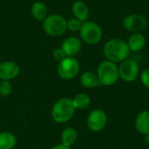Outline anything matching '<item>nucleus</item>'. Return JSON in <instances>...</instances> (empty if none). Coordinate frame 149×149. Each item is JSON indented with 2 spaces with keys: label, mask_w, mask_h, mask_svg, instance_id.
I'll return each instance as SVG.
<instances>
[{
  "label": "nucleus",
  "mask_w": 149,
  "mask_h": 149,
  "mask_svg": "<svg viewBox=\"0 0 149 149\" xmlns=\"http://www.w3.org/2000/svg\"><path fill=\"white\" fill-rule=\"evenodd\" d=\"M141 80L143 86L149 89V69H145L141 73Z\"/></svg>",
  "instance_id": "obj_23"
},
{
  "label": "nucleus",
  "mask_w": 149,
  "mask_h": 149,
  "mask_svg": "<svg viewBox=\"0 0 149 149\" xmlns=\"http://www.w3.org/2000/svg\"><path fill=\"white\" fill-rule=\"evenodd\" d=\"M80 65L79 61L73 57H66L58 62L57 72L58 76L65 80L75 78L79 72Z\"/></svg>",
  "instance_id": "obj_6"
},
{
  "label": "nucleus",
  "mask_w": 149,
  "mask_h": 149,
  "mask_svg": "<svg viewBox=\"0 0 149 149\" xmlns=\"http://www.w3.org/2000/svg\"><path fill=\"white\" fill-rule=\"evenodd\" d=\"M31 13L33 18L38 21H44L48 16V8L43 2L37 1L32 3L31 8Z\"/></svg>",
  "instance_id": "obj_13"
},
{
  "label": "nucleus",
  "mask_w": 149,
  "mask_h": 149,
  "mask_svg": "<svg viewBox=\"0 0 149 149\" xmlns=\"http://www.w3.org/2000/svg\"><path fill=\"white\" fill-rule=\"evenodd\" d=\"M107 116L106 113L100 109L93 110L87 116L86 124L88 128L93 132H100L106 127Z\"/></svg>",
  "instance_id": "obj_8"
},
{
  "label": "nucleus",
  "mask_w": 149,
  "mask_h": 149,
  "mask_svg": "<svg viewBox=\"0 0 149 149\" xmlns=\"http://www.w3.org/2000/svg\"><path fill=\"white\" fill-rule=\"evenodd\" d=\"M127 45L130 51L139 52L144 48L146 45V38L143 36V34L140 32H135L129 37Z\"/></svg>",
  "instance_id": "obj_14"
},
{
  "label": "nucleus",
  "mask_w": 149,
  "mask_h": 149,
  "mask_svg": "<svg viewBox=\"0 0 149 149\" xmlns=\"http://www.w3.org/2000/svg\"><path fill=\"white\" fill-rule=\"evenodd\" d=\"M145 141H146V143L149 145V134H146V137H145Z\"/></svg>",
  "instance_id": "obj_25"
},
{
  "label": "nucleus",
  "mask_w": 149,
  "mask_h": 149,
  "mask_svg": "<svg viewBox=\"0 0 149 149\" xmlns=\"http://www.w3.org/2000/svg\"><path fill=\"white\" fill-rule=\"evenodd\" d=\"M79 34L81 39L85 43L88 45H96L101 40L103 31L101 27L98 24L94 22L86 21L81 26Z\"/></svg>",
  "instance_id": "obj_5"
},
{
  "label": "nucleus",
  "mask_w": 149,
  "mask_h": 149,
  "mask_svg": "<svg viewBox=\"0 0 149 149\" xmlns=\"http://www.w3.org/2000/svg\"><path fill=\"white\" fill-rule=\"evenodd\" d=\"M45 32L52 37L61 36L67 29L65 18L59 14H51L43 21Z\"/></svg>",
  "instance_id": "obj_4"
},
{
  "label": "nucleus",
  "mask_w": 149,
  "mask_h": 149,
  "mask_svg": "<svg viewBox=\"0 0 149 149\" xmlns=\"http://www.w3.org/2000/svg\"><path fill=\"white\" fill-rule=\"evenodd\" d=\"M72 10L74 17L80 20L82 23L86 22L89 17V9L86 3L82 1H76L72 6Z\"/></svg>",
  "instance_id": "obj_12"
},
{
  "label": "nucleus",
  "mask_w": 149,
  "mask_h": 149,
  "mask_svg": "<svg viewBox=\"0 0 149 149\" xmlns=\"http://www.w3.org/2000/svg\"><path fill=\"white\" fill-rule=\"evenodd\" d=\"M81 47V41L76 37H69L61 44V49L64 51L66 57H74L80 52Z\"/></svg>",
  "instance_id": "obj_11"
},
{
  "label": "nucleus",
  "mask_w": 149,
  "mask_h": 149,
  "mask_svg": "<svg viewBox=\"0 0 149 149\" xmlns=\"http://www.w3.org/2000/svg\"><path fill=\"white\" fill-rule=\"evenodd\" d=\"M80 83L86 88H94L100 85L98 77L92 72H85L80 76Z\"/></svg>",
  "instance_id": "obj_17"
},
{
  "label": "nucleus",
  "mask_w": 149,
  "mask_h": 149,
  "mask_svg": "<svg viewBox=\"0 0 149 149\" xmlns=\"http://www.w3.org/2000/svg\"><path fill=\"white\" fill-rule=\"evenodd\" d=\"M78 139V133L72 127H66L61 133V142L63 145L71 147Z\"/></svg>",
  "instance_id": "obj_18"
},
{
  "label": "nucleus",
  "mask_w": 149,
  "mask_h": 149,
  "mask_svg": "<svg viewBox=\"0 0 149 149\" xmlns=\"http://www.w3.org/2000/svg\"><path fill=\"white\" fill-rule=\"evenodd\" d=\"M12 92V85L9 80L0 81V95L8 96Z\"/></svg>",
  "instance_id": "obj_21"
},
{
  "label": "nucleus",
  "mask_w": 149,
  "mask_h": 149,
  "mask_svg": "<svg viewBox=\"0 0 149 149\" xmlns=\"http://www.w3.org/2000/svg\"><path fill=\"white\" fill-rule=\"evenodd\" d=\"M73 106L75 109H86L89 107L91 103L90 97L86 93H79L72 100Z\"/></svg>",
  "instance_id": "obj_19"
},
{
  "label": "nucleus",
  "mask_w": 149,
  "mask_h": 149,
  "mask_svg": "<svg viewBox=\"0 0 149 149\" xmlns=\"http://www.w3.org/2000/svg\"><path fill=\"white\" fill-rule=\"evenodd\" d=\"M20 72L19 65L14 61H3L0 63V79L11 80L18 76Z\"/></svg>",
  "instance_id": "obj_10"
},
{
  "label": "nucleus",
  "mask_w": 149,
  "mask_h": 149,
  "mask_svg": "<svg viewBox=\"0 0 149 149\" xmlns=\"http://www.w3.org/2000/svg\"><path fill=\"white\" fill-rule=\"evenodd\" d=\"M103 52L107 60L116 63L127 59L130 49L127 42L120 38H112L105 44Z\"/></svg>",
  "instance_id": "obj_1"
},
{
  "label": "nucleus",
  "mask_w": 149,
  "mask_h": 149,
  "mask_svg": "<svg viewBox=\"0 0 149 149\" xmlns=\"http://www.w3.org/2000/svg\"><path fill=\"white\" fill-rule=\"evenodd\" d=\"M51 149H72L71 147H67L65 145H63L62 143L61 144H58V145H56L54 147H52Z\"/></svg>",
  "instance_id": "obj_24"
},
{
  "label": "nucleus",
  "mask_w": 149,
  "mask_h": 149,
  "mask_svg": "<svg viewBox=\"0 0 149 149\" xmlns=\"http://www.w3.org/2000/svg\"><path fill=\"white\" fill-rule=\"evenodd\" d=\"M97 77L100 85L106 86H113L119 79V68L115 63L109 60H105L101 62L98 67Z\"/></svg>",
  "instance_id": "obj_3"
},
{
  "label": "nucleus",
  "mask_w": 149,
  "mask_h": 149,
  "mask_svg": "<svg viewBox=\"0 0 149 149\" xmlns=\"http://www.w3.org/2000/svg\"><path fill=\"white\" fill-rule=\"evenodd\" d=\"M140 68L134 59H126L121 62L119 67L120 77L126 82H134L139 76Z\"/></svg>",
  "instance_id": "obj_7"
},
{
  "label": "nucleus",
  "mask_w": 149,
  "mask_h": 149,
  "mask_svg": "<svg viewBox=\"0 0 149 149\" xmlns=\"http://www.w3.org/2000/svg\"><path fill=\"white\" fill-rule=\"evenodd\" d=\"M17 144L16 136L10 132L0 133V149H13Z\"/></svg>",
  "instance_id": "obj_16"
},
{
  "label": "nucleus",
  "mask_w": 149,
  "mask_h": 149,
  "mask_svg": "<svg viewBox=\"0 0 149 149\" xmlns=\"http://www.w3.org/2000/svg\"><path fill=\"white\" fill-rule=\"evenodd\" d=\"M135 127L141 134H149V111H143L138 114L135 120Z\"/></svg>",
  "instance_id": "obj_15"
},
{
  "label": "nucleus",
  "mask_w": 149,
  "mask_h": 149,
  "mask_svg": "<svg viewBox=\"0 0 149 149\" xmlns=\"http://www.w3.org/2000/svg\"><path fill=\"white\" fill-rule=\"evenodd\" d=\"M83 23L79 20L78 18L76 17H72V18H70L68 20H66V27L68 30H70L71 31H73V32H76V31H79L80 29H81V26H82Z\"/></svg>",
  "instance_id": "obj_20"
},
{
  "label": "nucleus",
  "mask_w": 149,
  "mask_h": 149,
  "mask_svg": "<svg viewBox=\"0 0 149 149\" xmlns=\"http://www.w3.org/2000/svg\"><path fill=\"white\" fill-rule=\"evenodd\" d=\"M147 18L144 16L136 13L127 16L122 22V24L126 30L134 32H138L141 30H144L147 26Z\"/></svg>",
  "instance_id": "obj_9"
},
{
  "label": "nucleus",
  "mask_w": 149,
  "mask_h": 149,
  "mask_svg": "<svg viewBox=\"0 0 149 149\" xmlns=\"http://www.w3.org/2000/svg\"><path fill=\"white\" fill-rule=\"evenodd\" d=\"M75 107L72 100L69 98H61L57 100L52 107L51 115L56 123L63 124L69 121L75 113Z\"/></svg>",
  "instance_id": "obj_2"
},
{
  "label": "nucleus",
  "mask_w": 149,
  "mask_h": 149,
  "mask_svg": "<svg viewBox=\"0 0 149 149\" xmlns=\"http://www.w3.org/2000/svg\"><path fill=\"white\" fill-rule=\"evenodd\" d=\"M52 57H53V58L55 60L60 62L65 58H66V55L64 52V51L61 49V47H59V48H56V49L53 50V52H52Z\"/></svg>",
  "instance_id": "obj_22"
}]
</instances>
